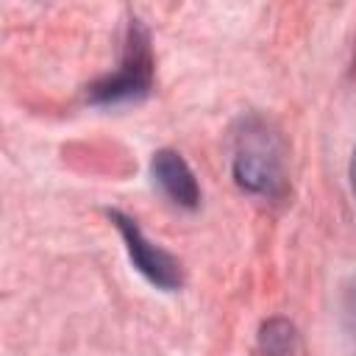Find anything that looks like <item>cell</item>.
<instances>
[{
    "label": "cell",
    "instance_id": "6da1fadb",
    "mask_svg": "<svg viewBox=\"0 0 356 356\" xmlns=\"http://www.w3.org/2000/svg\"><path fill=\"white\" fill-rule=\"evenodd\" d=\"M231 172L239 189L256 197L275 200L286 192L284 170V142L278 131L259 114L242 117L234 131V156Z\"/></svg>",
    "mask_w": 356,
    "mask_h": 356
},
{
    "label": "cell",
    "instance_id": "7a4b0ae2",
    "mask_svg": "<svg viewBox=\"0 0 356 356\" xmlns=\"http://www.w3.org/2000/svg\"><path fill=\"white\" fill-rule=\"evenodd\" d=\"M153 86V53H150V36L139 19L128 22L122 61L114 72L95 81L86 92L89 103L97 106H114V103H131L147 97Z\"/></svg>",
    "mask_w": 356,
    "mask_h": 356
},
{
    "label": "cell",
    "instance_id": "3957f363",
    "mask_svg": "<svg viewBox=\"0 0 356 356\" xmlns=\"http://www.w3.org/2000/svg\"><path fill=\"white\" fill-rule=\"evenodd\" d=\"M108 220H111L114 228L120 231V236H122V242H125V250H128L134 267H136L153 286H159V289H164V292H172V289H178V286L184 284L181 261H178L170 250H164V248H159L156 242H150V239L142 234V228L136 225V220H131V217L122 214V211H108Z\"/></svg>",
    "mask_w": 356,
    "mask_h": 356
},
{
    "label": "cell",
    "instance_id": "277c9868",
    "mask_svg": "<svg viewBox=\"0 0 356 356\" xmlns=\"http://www.w3.org/2000/svg\"><path fill=\"white\" fill-rule=\"evenodd\" d=\"M150 175L153 184L161 189V195L175 203L178 209H197L200 206V186L197 178L192 172V167L186 164V159L172 150V147H161L153 153L150 159Z\"/></svg>",
    "mask_w": 356,
    "mask_h": 356
},
{
    "label": "cell",
    "instance_id": "5b68a950",
    "mask_svg": "<svg viewBox=\"0 0 356 356\" xmlns=\"http://www.w3.org/2000/svg\"><path fill=\"white\" fill-rule=\"evenodd\" d=\"M298 348V331L286 317H270L259 328L261 356H292Z\"/></svg>",
    "mask_w": 356,
    "mask_h": 356
},
{
    "label": "cell",
    "instance_id": "8992f818",
    "mask_svg": "<svg viewBox=\"0 0 356 356\" xmlns=\"http://www.w3.org/2000/svg\"><path fill=\"white\" fill-rule=\"evenodd\" d=\"M339 323L350 342H356V278H350L339 295Z\"/></svg>",
    "mask_w": 356,
    "mask_h": 356
},
{
    "label": "cell",
    "instance_id": "52a82bcc",
    "mask_svg": "<svg viewBox=\"0 0 356 356\" xmlns=\"http://www.w3.org/2000/svg\"><path fill=\"white\" fill-rule=\"evenodd\" d=\"M350 186L356 192V147H353V156H350Z\"/></svg>",
    "mask_w": 356,
    "mask_h": 356
}]
</instances>
